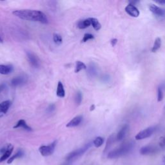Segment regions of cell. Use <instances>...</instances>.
<instances>
[{
    "instance_id": "7402d4cb",
    "label": "cell",
    "mask_w": 165,
    "mask_h": 165,
    "mask_svg": "<svg viewBox=\"0 0 165 165\" xmlns=\"http://www.w3.org/2000/svg\"><path fill=\"white\" fill-rule=\"evenodd\" d=\"M161 39L160 38H157L154 41V45L152 47V52H156L157 51L159 48H161Z\"/></svg>"
},
{
    "instance_id": "836d02e7",
    "label": "cell",
    "mask_w": 165,
    "mask_h": 165,
    "mask_svg": "<svg viewBox=\"0 0 165 165\" xmlns=\"http://www.w3.org/2000/svg\"><path fill=\"white\" fill-rule=\"evenodd\" d=\"M5 84H0V92H2L5 89Z\"/></svg>"
},
{
    "instance_id": "4dcf8cb0",
    "label": "cell",
    "mask_w": 165,
    "mask_h": 165,
    "mask_svg": "<svg viewBox=\"0 0 165 165\" xmlns=\"http://www.w3.org/2000/svg\"><path fill=\"white\" fill-rule=\"evenodd\" d=\"M54 110H55V105H54V104H51V105H50L49 107H48L47 112L51 113L53 111H54Z\"/></svg>"
},
{
    "instance_id": "d4e9b609",
    "label": "cell",
    "mask_w": 165,
    "mask_h": 165,
    "mask_svg": "<svg viewBox=\"0 0 165 165\" xmlns=\"http://www.w3.org/2000/svg\"><path fill=\"white\" fill-rule=\"evenodd\" d=\"M53 39H54V41L55 43H56L57 45H60L62 43V42H63V39H62V36H61L58 34H54Z\"/></svg>"
},
{
    "instance_id": "ba28073f",
    "label": "cell",
    "mask_w": 165,
    "mask_h": 165,
    "mask_svg": "<svg viewBox=\"0 0 165 165\" xmlns=\"http://www.w3.org/2000/svg\"><path fill=\"white\" fill-rule=\"evenodd\" d=\"M27 56L30 64L33 67H35V68H38V67H39V59L34 54H33L32 52L30 51H27Z\"/></svg>"
},
{
    "instance_id": "d590c367",
    "label": "cell",
    "mask_w": 165,
    "mask_h": 165,
    "mask_svg": "<svg viewBox=\"0 0 165 165\" xmlns=\"http://www.w3.org/2000/svg\"><path fill=\"white\" fill-rule=\"evenodd\" d=\"M163 163L165 164V156L163 157Z\"/></svg>"
},
{
    "instance_id": "cb8c5ba5",
    "label": "cell",
    "mask_w": 165,
    "mask_h": 165,
    "mask_svg": "<svg viewBox=\"0 0 165 165\" xmlns=\"http://www.w3.org/2000/svg\"><path fill=\"white\" fill-rule=\"evenodd\" d=\"M104 143V139L101 137H97L93 141L94 145L96 148H99Z\"/></svg>"
},
{
    "instance_id": "8d00e7d4",
    "label": "cell",
    "mask_w": 165,
    "mask_h": 165,
    "mask_svg": "<svg viewBox=\"0 0 165 165\" xmlns=\"http://www.w3.org/2000/svg\"><path fill=\"white\" fill-rule=\"evenodd\" d=\"M3 42V39H2V38L0 37V43H2Z\"/></svg>"
},
{
    "instance_id": "e575fe53",
    "label": "cell",
    "mask_w": 165,
    "mask_h": 165,
    "mask_svg": "<svg viewBox=\"0 0 165 165\" xmlns=\"http://www.w3.org/2000/svg\"><path fill=\"white\" fill-rule=\"evenodd\" d=\"M95 108H96V107H95L94 105H91V107H90V111H93Z\"/></svg>"
},
{
    "instance_id": "9a60e30c",
    "label": "cell",
    "mask_w": 165,
    "mask_h": 165,
    "mask_svg": "<svg viewBox=\"0 0 165 165\" xmlns=\"http://www.w3.org/2000/svg\"><path fill=\"white\" fill-rule=\"evenodd\" d=\"M22 128L24 130H25L28 132L32 131V129L31 127H30L25 122V120L23 119H20L19 121L17 122L16 125L14 126V128Z\"/></svg>"
},
{
    "instance_id": "5bb4252c",
    "label": "cell",
    "mask_w": 165,
    "mask_h": 165,
    "mask_svg": "<svg viewBox=\"0 0 165 165\" xmlns=\"http://www.w3.org/2000/svg\"><path fill=\"white\" fill-rule=\"evenodd\" d=\"M128 128H129V126H128V125H123V127L121 128V130L118 133L117 136H116V139L118 141L123 140L126 136V134L128 130Z\"/></svg>"
},
{
    "instance_id": "f1b7e54d",
    "label": "cell",
    "mask_w": 165,
    "mask_h": 165,
    "mask_svg": "<svg viewBox=\"0 0 165 165\" xmlns=\"http://www.w3.org/2000/svg\"><path fill=\"white\" fill-rule=\"evenodd\" d=\"M163 99V92L161 87H159L157 90V101L160 102Z\"/></svg>"
},
{
    "instance_id": "2e32d148",
    "label": "cell",
    "mask_w": 165,
    "mask_h": 165,
    "mask_svg": "<svg viewBox=\"0 0 165 165\" xmlns=\"http://www.w3.org/2000/svg\"><path fill=\"white\" fill-rule=\"evenodd\" d=\"M13 68L10 65H0V74L3 75H7L10 74L13 71Z\"/></svg>"
},
{
    "instance_id": "52a82bcc",
    "label": "cell",
    "mask_w": 165,
    "mask_h": 165,
    "mask_svg": "<svg viewBox=\"0 0 165 165\" xmlns=\"http://www.w3.org/2000/svg\"><path fill=\"white\" fill-rule=\"evenodd\" d=\"M125 11L128 15H130V16L133 17H137L140 14L139 10H138V9L135 5L131 3L128 4L125 7Z\"/></svg>"
},
{
    "instance_id": "f546056e",
    "label": "cell",
    "mask_w": 165,
    "mask_h": 165,
    "mask_svg": "<svg viewBox=\"0 0 165 165\" xmlns=\"http://www.w3.org/2000/svg\"><path fill=\"white\" fill-rule=\"evenodd\" d=\"M159 146L161 148L165 147V136H163L160 138L159 141Z\"/></svg>"
},
{
    "instance_id": "ac0fdd59",
    "label": "cell",
    "mask_w": 165,
    "mask_h": 165,
    "mask_svg": "<svg viewBox=\"0 0 165 165\" xmlns=\"http://www.w3.org/2000/svg\"><path fill=\"white\" fill-rule=\"evenodd\" d=\"M90 25H91V22L88 18V19H87V20L79 21L77 23V27L79 29H84L90 27Z\"/></svg>"
},
{
    "instance_id": "9c48e42d",
    "label": "cell",
    "mask_w": 165,
    "mask_h": 165,
    "mask_svg": "<svg viewBox=\"0 0 165 165\" xmlns=\"http://www.w3.org/2000/svg\"><path fill=\"white\" fill-rule=\"evenodd\" d=\"M27 81V77L24 76H17L15 77L11 80V84L13 87L21 86V85L26 83Z\"/></svg>"
},
{
    "instance_id": "d6986e66",
    "label": "cell",
    "mask_w": 165,
    "mask_h": 165,
    "mask_svg": "<svg viewBox=\"0 0 165 165\" xmlns=\"http://www.w3.org/2000/svg\"><path fill=\"white\" fill-rule=\"evenodd\" d=\"M97 69L95 65H90L87 69V74L89 77H93L97 75Z\"/></svg>"
},
{
    "instance_id": "484cf974",
    "label": "cell",
    "mask_w": 165,
    "mask_h": 165,
    "mask_svg": "<svg viewBox=\"0 0 165 165\" xmlns=\"http://www.w3.org/2000/svg\"><path fill=\"white\" fill-rule=\"evenodd\" d=\"M82 99H83L82 93L80 91L77 92V93L76 94V97H75V101L77 105H80L81 101H82Z\"/></svg>"
},
{
    "instance_id": "8992f818",
    "label": "cell",
    "mask_w": 165,
    "mask_h": 165,
    "mask_svg": "<svg viewBox=\"0 0 165 165\" xmlns=\"http://www.w3.org/2000/svg\"><path fill=\"white\" fill-rule=\"evenodd\" d=\"M159 149L157 147L152 145H147L143 146V147L140 149V154L141 155H150L155 154V153L157 152Z\"/></svg>"
},
{
    "instance_id": "6da1fadb",
    "label": "cell",
    "mask_w": 165,
    "mask_h": 165,
    "mask_svg": "<svg viewBox=\"0 0 165 165\" xmlns=\"http://www.w3.org/2000/svg\"><path fill=\"white\" fill-rule=\"evenodd\" d=\"M13 14L21 20L40 22L43 24L48 23L46 15L39 10H17Z\"/></svg>"
},
{
    "instance_id": "30bf717a",
    "label": "cell",
    "mask_w": 165,
    "mask_h": 165,
    "mask_svg": "<svg viewBox=\"0 0 165 165\" xmlns=\"http://www.w3.org/2000/svg\"><path fill=\"white\" fill-rule=\"evenodd\" d=\"M11 104L12 103L9 100L5 101L0 103V117H2L3 114H5L7 112L11 106Z\"/></svg>"
},
{
    "instance_id": "d6a6232c",
    "label": "cell",
    "mask_w": 165,
    "mask_h": 165,
    "mask_svg": "<svg viewBox=\"0 0 165 165\" xmlns=\"http://www.w3.org/2000/svg\"><path fill=\"white\" fill-rule=\"evenodd\" d=\"M156 2L159 3V4L164 5V4H165V0H157V1H156Z\"/></svg>"
},
{
    "instance_id": "1f68e13d",
    "label": "cell",
    "mask_w": 165,
    "mask_h": 165,
    "mask_svg": "<svg viewBox=\"0 0 165 165\" xmlns=\"http://www.w3.org/2000/svg\"><path fill=\"white\" fill-rule=\"evenodd\" d=\"M117 43H118V39H115V38L112 39L111 41V45H112V47H114L116 44H117Z\"/></svg>"
},
{
    "instance_id": "4fadbf2b",
    "label": "cell",
    "mask_w": 165,
    "mask_h": 165,
    "mask_svg": "<svg viewBox=\"0 0 165 165\" xmlns=\"http://www.w3.org/2000/svg\"><path fill=\"white\" fill-rule=\"evenodd\" d=\"M150 10L152 12L153 14H154L157 16H163L164 15L165 12L163 9L159 7L158 6L155 5H150Z\"/></svg>"
},
{
    "instance_id": "3957f363",
    "label": "cell",
    "mask_w": 165,
    "mask_h": 165,
    "mask_svg": "<svg viewBox=\"0 0 165 165\" xmlns=\"http://www.w3.org/2000/svg\"><path fill=\"white\" fill-rule=\"evenodd\" d=\"M92 146V143H89L87 144L86 145H84L83 147L77 149L76 150L73 151L66 156L65 160L67 163H70V162H73L74 160L77 159V158L79 157H81L83 154H84L85 152H87V150L90 147Z\"/></svg>"
},
{
    "instance_id": "277c9868",
    "label": "cell",
    "mask_w": 165,
    "mask_h": 165,
    "mask_svg": "<svg viewBox=\"0 0 165 165\" xmlns=\"http://www.w3.org/2000/svg\"><path fill=\"white\" fill-rule=\"evenodd\" d=\"M57 144V141H55L53 143H52L49 145H43L41 146L39 151L42 156L43 157H47L51 156L53 153L54 152L55 148H56Z\"/></svg>"
},
{
    "instance_id": "7c38bea8",
    "label": "cell",
    "mask_w": 165,
    "mask_h": 165,
    "mask_svg": "<svg viewBox=\"0 0 165 165\" xmlns=\"http://www.w3.org/2000/svg\"><path fill=\"white\" fill-rule=\"evenodd\" d=\"M13 150H14L13 146L10 144H9V147L7 150H6V152L4 153V154H3L1 157H0V163H2L5 161V160L9 159L10 158V155L12 154V152H13Z\"/></svg>"
},
{
    "instance_id": "4316f807",
    "label": "cell",
    "mask_w": 165,
    "mask_h": 165,
    "mask_svg": "<svg viewBox=\"0 0 165 165\" xmlns=\"http://www.w3.org/2000/svg\"><path fill=\"white\" fill-rule=\"evenodd\" d=\"M94 39V36L92 34L87 33V34H85L83 36V38L82 39V43H85L90 39Z\"/></svg>"
},
{
    "instance_id": "8fae6325",
    "label": "cell",
    "mask_w": 165,
    "mask_h": 165,
    "mask_svg": "<svg viewBox=\"0 0 165 165\" xmlns=\"http://www.w3.org/2000/svg\"><path fill=\"white\" fill-rule=\"evenodd\" d=\"M83 120V116L82 115H77L74 118H73L69 123L66 125V127L72 128L75 127L81 124V121Z\"/></svg>"
},
{
    "instance_id": "44dd1931",
    "label": "cell",
    "mask_w": 165,
    "mask_h": 165,
    "mask_svg": "<svg viewBox=\"0 0 165 165\" xmlns=\"http://www.w3.org/2000/svg\"><path fill=\"white\" fill-rule=\"evenodd\" d=\"M23 156V152L22 150H18L14 156H13L11 157H10L9 159L7 160V163L10 164V163H13L15 159H16L21 157Z\"/></svg>"
},
{
    "instance_id": "ffe728a7",
    "label": "cell",
    "mask_w": 165,
    "mask_h": 165,
    "mask_svg": "<svg viewBox=\"0 0 165 165\" xmlns=\"http://www.w3.org/2000/svg\"><path fill=\"white\" fill-rule=\"evenodd\" d=\"M89 20L91 22V25H92L93 28L97 30V31H98V30H99L101 28V24L99 23V21L97 20L96 18H94V17H90L89 18Z\"/></svg>"
},
{
    "instance_id": "7a4b0ae2",
    "label": "cell",
    "mask_w": 165,
    "mask_h": 165,
    "mask_svg": "<svg viewBox=\"0 0 165 165\" xmlns=\"http://www.w3.org/2000/svg\"><path fill=\"white\" fill-rule=\"evenodd\" d=\"M133 148L132 142H128L121 145L119 147L110 152L108 154L109 159H116L128 154Z\"/></svg>"
},
{
    "instance_id": "5b68a950",
    "label": "cell",
    "mask_w": 165,
    "mask_h": 165,
    "mask_svg": "<svg viewBox=\"0 0 165 165\" xmlns=\"http://www.w3.org/2000/svg\"><path fill=\"white\" fill-rule=\"evenodd\" d=\"M156 130L155 126H150L146 129L139 132L135 137L136 140H142L150 137Z\"/></svg>"
},
{
    "instance_id": "e0dca14e",
    "label": "cell",
    "mask_w": 165,
    "mask_h": 165,
    "mask_svg": "<svg viewBox=\"0 0 165 165\" xmlns=\"http://www.w3.org/2000/svg\"><path fill=\"white\" fill-rule=\"evenodd\" d=\"M56 94L57 96L59 97H64L65 96V91L64 89V87L61 81H59L58 83Z\"/></svg>"
},
{
    "instance_id": "603a6c76",
    "label": "cell",
    "mask_w": 165,
    "mask_h": 165,
    "mask_svg": "<svg viewBox=\"0 0 165 165\" xmlns=\"http://www.w3.org/2000/svg\"><path fill=\"white\" fill-rule=\"evenodd\" d=\"M87 69V66L84 63L82 62H79V61H77L76 62V70L75 72L78 73L79 72L81 71L82 70H85Z\"/></svg>"
},
{
    "instance_id": "83f0119b",
    "label": "cell",
    "mask_w": 165,
    "mask_h": 165,
    "mask_svg": "<svg viewBox=\"0 0 165 165\" xmlns=\"http://www.w3.org/2000/svg\"><path fill=\"white\" fill-rule=\"evenodd\" d=\"M114 141V136H111L109 137V138L107 140V144H106V147H105V152H106L110 148V146H111L112 145V144L113 143Z\"/></svg>"
}]
</instances>
